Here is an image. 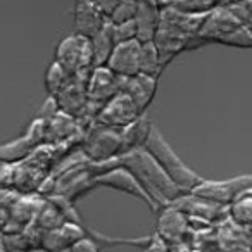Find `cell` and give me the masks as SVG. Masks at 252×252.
<instances>
[{
	"instance_id": "1",
	"label": "cell",
	"mask_w": 252,
	"mask_h": 252,
	"mask_svg": "<svg viewBox=\"0 0 252 252\" xmlns=\"http://www.w3.org/2000/svg\"><path fill=\"white\" fill-rule=\"evenodd\" d=\"M118 162L138 180V183L144 187V190L159 207L169 206L183 195V192L169 178L168 173L144 147L118 156Z\"/></svg>"
},
{
	"instance_id": "2",
	"label": "cell",
	"mask_w": 252,
	"mask_h": 252,
	"mask_svg": "<svg viewBox=\"0 0 252 252\" xmlns=\"http://www.w3.org/2000/svg\"><path fill=\"white\" fill-rule=\"evenodd\" d=\"M144 149L161 164V168L168 173V176L176 183V187H178L183 193L193 192V190L204 182V178H200L195 171H192V169L178 158V154H176L171 149V145L164 140V137H162L161 131H159L156 126H152L151 135H149Z\"/></svg>"
},
{
	"instance_id": "3",
	"label": "cell",
	"mask_w": 252,
	"mask_h": 252,
	"mask_svg": "<svg viewBox=\"0 0 252 252\" xmlns=\"http://www.w3.org/2000/svg\"><path fill=\"white\" fill-rule=\"evenodd\" d=\"M121 81L123 78L118 76L116 73H112L107 66H97L92 67L88 73V85H87V95H88V104L85 109L81 119H87L90 123V126L95 123L98 111L111 100L114 95H118L121 92Z\"/></svg>"
},
{
	"instance_id": "4",
	"label": "cell",
	"mask_w": 252,
	"mask_h": 252,
	"mask_svg": "<svg viewBox=\"0 0 252 252\" xmlns=\"http://www.w3.org/2000/svg\"><path fill=\"white\" fill-rule=\"evenodd\" d=\"M81 152L94 164L112 161L125 152L121 133L118 130H111V128L94 123L83 137Z\"/></svg>"
},
{
	"instance_id": "5",
	"label": "cell",
	"mask_w": 252,
	"mask_h": 252,
	"mask_svg": "<svg viewBox=\"0 0 252 252\" xmlns=\"http://www.w3.org/2000/svg\"><path fill=\"white\" fill-rule=\"evenodd\" d=\"M244 25L245 23L228 5H220L206 16L202 26H200V32L190 43V49H195V47L209 42L221 43L228 35H231L235 30Z\"/></svg>"
},
{
	"instance_id": "6",
	"label": "cell",
	"mask_w": 252,
	"mask_h": 252,
	"mask_svg": "<svg viewBox=\"0 0 252 252\" xmlns=\"http://www.w3.org/2000/svg\"><path fill=\"white\" fill-rule=\"evenodd\" d=\"M54 61H57L69 74L90 71L94 67L90 38L76 35V33L63 38L56 49V59Z\"/></svg>"
},
{
	"instance_id": "7",
	"label": "cell",
	"mask_w": 252,
	"mask_h": 252,
	"mask_svg": "<svg viewBox=\"0 0 252 252\" xmlns=\"http://www.w3.org/2000/svg\"><path fill=\"white\" fill-rule=\"evenodd\" d=\"M140 114H144V112H140V109L137 107L133 98L128 94H125V92H119L98 111L95 123L100 126H105V128H111V130L121 131L125 126L135 121Z\"/></svg>"
},
{
	"instance_id": "8",
	"label": "cell",
	"mask_w": 252,
	"mask_h": 252,
	"mask_svg": "<svg viewBox=\"0 0 252 252\" xmlns=\"http://www.w3.org/2000/svg\"><path fill=\"white\" fill-rule=\"evenodd\" d=\"M45 128H47L45 119L36 118L30 125L28 133L9 142V144L0 145V161L18 164L23 159H26L35 149H38L42 144H45Z\"/></svg>"
},
{
	"instance_id": "9",
	"label": "cell",
	"mask_w": 252,
	"mask_h": 252,
	"mask_svg": "<svg viewBox=\"0 0 252 252\" xmlns=\"http://www.w3.org/2000/svg\"><path fill=\"white\" fill-rule=\"evenodd\" d=\"M249 189H252V175L237 176V178L223 180V182L204 180V182L190 193L200 197V199L211 200V202H214V204L228 206L238 193Z\"/></svg>"
},
{
	"instance_id": "10",
	"label": "cell",
	"mask_w": 252,
	"mask_h": 252,
	"mask_svg": "<svg viewBox=\"0 0 252 252\" xmlns=\"http://www.w3.org/2000/svg\"><path fill=\"white\" fill-rule=\"evenodd\" d=\"M95 183L100 187H109V189H114V190H119V192L128 193V195L137 197L142 202L147 204L152 211L161 209V207L151 199V195L145 192L144 187L138 183V180L126 168H123V166H116V168L98 175L97 178H95Z\"/></svg>"
},
{
	"instance_id": "11",
	"label": "cell",
	"mask_w": 252,
	"mask_h": 252,
	"mask_svg": "<svg viewBox=\"0 0 252 252\" xmlns=\"http://www.w3.org/2000/svg\"><path fill=\"white\" fill-rule=\"evenodd\" d=\"M88 73H90V71L71 74L67 83L63 87V90L56 95L61 111L73 116V118H76V119H80L81 116H83L85 109H87V104H88V95H87Z\"/></svg>"
},
{
	"instance_id": "12",
	"label": "cell",
	"mask_w": 252,
	"mask_h": 252,
	"mask_svg": "<svg viewBox=\"0 0 252 252\" xmlns=\"http://www.w3.org/2000/svg\"><path fill=\"white\" fill-rule=\"evenodd\" d=\"M140 50L142 42L137 38L118 43L105 66L121 78L135 76L140 73Z\"/></svg>"
},
{
	"instance_id": "13",
	"label": "cell",
	"mask_w": 252,
	"mask_h": 252,
	"mask_svg": "<svg viewBox=\"0 0 252 252\" xmlns=\"http://www.w3.org/2000/svg\"><path fill=\"white\" fill-rule=\"evenodd\" d=\"M109 19L97 7L94 0H74V33L92 38L95 36Z\"/></svg>"
},
{
	"instance_id": "14",
	"label": "cell",
	"mask_w": 252,
	"mask_h": 252,
	"mask_svg": "<svg viewBox=\"0 0 252 252\" xmlns=\"http://www.w3.org/2000/svg\"><path fill=\"white\" fill-rule=\"evenodd\" d=\"M40 207L42 206V200H38L36 197H32V195H21L14 204L11 206L9 213V223L5 226L4 233L5 235H19L36 220L40 213Z\"/></svg>"
},
{
	"instance_id": "15",
	"label": "cell",
	"mask_w": 252,
	"mask_h": 252,
	"mask_svg": "<svg viewBox=\"0 0 252 252\" xmlns=\"http://www.w3.org/2000/svg\"><path fill=\"white\" fill-rule=\"evenodd\" d=\"M161 9L162 5L158 0H138L135 25H137V40H140L142 43L154 42L161 23Z\"/></svg>"
},
{
	"instance_id": "16",
	"label": "cell",
	"mask_w": 252,
	"mask_h": 252,
	"mask_svg": "<svg viewBox=\"0 0 252 252\" xmlns=\"http://www.w3.org/2000/svg\"><path fill=\"white\" fill-rule=\"evenodd\" d=\"M158 90V78L149 76V74H135L130 78H123L121 81V92L128 94L140 112H147V107L151 105L152 98Z\"/></svg>"
},
{
	"instance_id": "17",
	"label": "cell",
	"mask_w": 252,
	"mask_h": 252,
	"mask_svg": "<svg viewBox=\"0 0 252 252\" xmlns=\"http://www.w3.org/2000/svg\"><path fill=\"white\" fill-rule=\"evenodd\" d=\"M83 237L85 233L81 230V223L66 221L61 226L47 231L42 242V249H45L47 252H67V249L74 242H78Z\"/></svg>"
},
{
	"instance_id": "18",
	"label": "cell",
	"mask_w": 252,
	"mask_h": 252,
	"mask_svg": "<svg viewBox=\"0 0 252 252\" xmlns=\"http://www.w3.org/2000/svg\"><path fill=\"white\" fill-rule=\"evenodd\" d=\"M76 121H78L76 118H73V116L66 114L63 111L54 116L52 119H49L45 128V144L50 145L67 144V138L71 140L80 131Z\"/></svg>"
},
{
	"instance_id": "19",
	"label": "cell",
	"mask_w": 252,
	"mask_h": 252,
	"mask_svg": "<svg viewBox=\"0 0 252 252\" xmlns=\"http://www.w3.org/2000/svg\"><path fill=\"white\" fill-rule=\"evenodd\" d=\"M152 126L154 125H152L147 112L140 114L135 121H131L128 126H125V128L119 131L123 138V149H125V152L144 147L149 135H151ZM125 152H123V154H125Z\"/></svg>"
},
{
	"instance_id": "20",
	"label": "cell",
	"mask_w": 252,
	"mask_h": 252,
	"mask_svg": "<svg viewBox=\"0 0 252 252\" xmlns=\"http://www.w3.org/2000/svg\"><path fill=\"white\" fill-rule=\"evenodd\" d=\"M92 43V57H94V67L97 66H105L111 57L114 47L118 45L114 38V30H112V25L107 21V25L100 30L95 36L90 38Z\"/></svg>"
},
{
	"instance_id": "21",
	"label": "cell",
	"mask_w": 252,
	"mask_h": 252,
	"mask_svg": "<svg viewBox=\"0 0 252 252\" xmlns=\"http://www.w3.org/2000/svg\"><path fill=\"white\" fill-rule=\"evenodd\" d=\"M187 221H189V218L182 211H178L173 206H166L159 216V233L162 235V238L178 240L180 237H183L187 226H189Z\"/></svg>"
},
{
	"instance_id": "22",
	"label": "cell",
	"mask_w": 252,
	"mask_h": 252,
	"mask_svg": "<svg viewBox=\"0 0 252 252\" xmlns=\"http://www.w3.org/2000/svg\"><path fill=\"white\" fill-rule=\"evenodd\" d=\"M228 216L242 228L252 226V189L240 192L228 204Z\"/></svg>"
},
{
	"instance_id": "23",
	"label": "cell",
	"mask_w": 252,
	"mask_h": 252,
	"mask_svg": "<svg viewBox=\"0 0 252 252\" xmlns=\"http://www.w3.org/2000/svg\"><path fill=\"white\" fill-rule=\"evenodd\" d=\"M162 69H164V64H162L158 45L154 42H144L140 50V73L159 78Z\"/></svg>"
},
{
	"instance_id": "24",
	"label": "cell",
	"mask_w": 252,
	"mask_h": 252,
	"mask_svg": "<svg viewBox=\"0 0 252 252\" xmlns=\"http://www.w3.org/2000/svg\"><path fill=\"white\" fill-rule=\"evenodd\" d=\"M69 76L71 74L67 73L57 61L50 63L49 67H47V73H45V88H47V92H49V95L56 97V95L63 90L64 85L67 83Z\"/></svg>"
},
{
	"instance_id": "25",
	"label": "cell",
	"mask_w": 252,
	"mask_h": 252,
	"mask_svg": "<svg viewBox=\"0 0 252 252\" xmlns=\"http://www.w3.org/2000/svg\"><path fill=\"white\" fill-rule=\"evenodd\" d=\"M137 11H138V0H121V4L109 16V23L111 25H121V23L135 21Z\"/></svg>"
},
{
	"instance_id": "26",
	"label": "cell",
	"mask_w": 252,
	"mask_h": 252,
	"mask_svg": "<svg viewBox=\"0 0 252 252\" xmlns=\"http://www.w3.org/2000/svg\"><path fill=\"white\" fill-rule=\"evenodd\" d=\"M221 45L238 47V49H252V30L249 28V25L240 26L231 35H228L221 42Z\"/></svg>"
},
{
	"instance_id": "27",
	"label": "cell",
	"mask_w": 252,
	"mask_h": 252,
	"mask_svg": "<svg viewBox=\"0 0 252 252\" xmlns=\"http://www.w3.org/2000/svg\"><path fill=\"white\" fill-rule=\"evenodd\" d=\"M112 30H114L116 43L130 42V40L137 38V25H135V21L121 23V25H112Z\"/></svg>"
},
{
	"instance_id": "28",
	"label": "cell",
	"mask_w": 252,
	"mask_h": 252,
	"mask_svg": "<svg viewBox=\"0 0 252 252\" xmlns=\"http://www.w3.org/2000/svg\"><path fill=\"white\" fill-rule=\"evenodd\" d=\"M14 171H16V164L0 161V187H4V189H12V183H14Z\"/></svg>"
},
{
	"instance_id": "29",
	"label": "cell",
	"mask_w": 252,
	"mask_h": 252,
	"mask_svg": "<svg viewBox=\"0 0 252 252\" xmlns=\"http://www.w3.org/2000/svg\"><path fill=\"white\" fill-rule=\"evenodd\" d=\"M59 112H61V107H59V102H57V98L52 97V95H49V98L45 100V104L40 107L38 118L49 121V119H52L54 116L59 114Z\"/></svg>"
},
{
	"instance_id": "30",
	"label": "cell",
	"mask_w": 252,
	"mask_h": 252,
	"mask_svg": "<svg viewBox=\"0 0 252 252\" xmlns=\"http://www.w3.org/2000/svg\"><path fill=\"white\" fill-rule=\"evenodd\" d=\"M242 21L247 25L249 21L252 19V0H244L240 4H233V5H228Z\"/></svg>"
},
{
	"instance_id": "31",
	"label": "cell",
	"mask_w": 252,
	"mask_h": 252,
	"mask_svg": "<svg viewBox=\"0 0 252 252\" xmlns=\"http://www.w3.org/2000/svg\"><path fill=\"white\" fill-rule=\"evenodd\" d=\"M67 252H97V245L94 244L92 238L83 237L78 242H74V244L67 249Z\"/></svg>"
},
{
	"instance_id": "32",
	"label": "cell",
	"mask_w": 252,
	"mask_h": 252,
	"mask_svg": "<svg viewBox=\"0 0 252 252\" xmlns=\"http://www.w3.org/2000/svg\"><path fill=\"white\" fill-rule=\"evenodd\" d=\"M94 2L97 4V7L104 12V16L107 19H109V16L112 14V11L121 4V0H94Z\"/></svg>"
},
{
	"instance_id": "33",
	"label": "cell",
	"mask_w": 252,
	"mask_h": 252,
	"mask_svg": "<svg viewBox=\"0 0 252 252\" xmlns=\"http://www.w3.org/2000/svg\"><path fill=\"white\" fill-rule=\"evenodd\" d=\"M9 216H11L9 207H5L4 204H0V231H2V233H4L5 226H7V223H9Z\"/></svg>"
},
{
	"instance_id": "34",
	"label": "cell",
	"mask_w": 252,
	"mask_h": 252,
	"mask_svg": "<svg viewBox=\"0 0 252 252\" xmlns=\"http://www.w3.org/2000/svg\"><path fill=\"white\" fill-rule=\"evenodd\" d=\"M159 4L164 7V5H171V4H175V2H178V0H158Z\"/></svg>"
},
{
	"instance_id": "35",
	"label": "cell",
	"mask_w": 252,
	"mask_h": 252,
	"mask_svg": "<svg viewBox=\"0 0 252 252\" xmlns=\"http://www.w3.org/2000/svg\"><path fill=\"white\" fill-rule=\"evenodd\" d=\"M32 252H47V251H45V249H33Z\"/></svg>"
},
{
	"instance_id": "36",
	"label": "cell",
	"mask_w": 252,
	"mask_h": 252,
	"mask_svg": "<svg viewBox=\"0 0 252 252\" xmlns=\"http://www.w3.org/2000/svg\"><path fill=\"white\" fill-rule=\"evenodd\" d=\"M0 252H5V251H4V249H0Z\"/></svg>"
}]
</instances>
